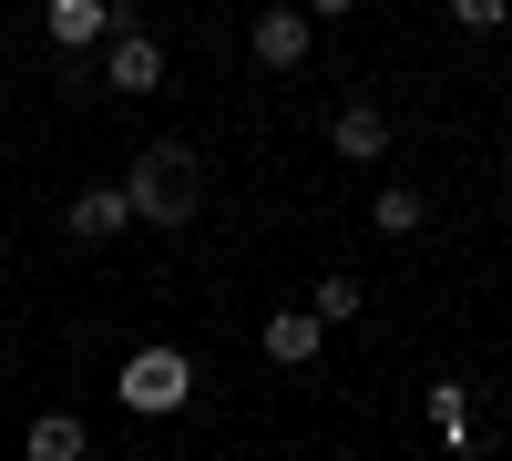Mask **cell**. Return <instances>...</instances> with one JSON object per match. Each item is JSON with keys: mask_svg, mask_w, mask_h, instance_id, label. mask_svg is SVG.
<instances>
[{"mask_svg": "<svg viewBox=\"0 0 512 461\" xmlns=\"http://www.w3.org/2000/svg\"><path fill=\"white\" fill-rule=\"evenodd\" d=\"M41 31H52L62 52H93V41L144 31V21H134V0H52V11H41Z\"/></svg>", "mask_w": 512, "mask_h": 461, "instance_id": "cell-4", "label": "cell"}, {"mask_svg": "<svg viewBox=\"0 0 512 461\" xmlns=\"http://www.w3.org/2000/svg\"><path fill=\"white\" fill-rule=\"evenodd\" d=\"M328 144L349 154V164H379V154H390V113H379V103H338V123H328Z\"/></svg>", "mask_w": 512, "mask_h": 461, "instance_id": "cell-8", "label": "cell"}, {"mask_svg": "<svg viewBox=\"0 0 512 461\" xmlns=\"http://www.w3.org/2000/svg\"><path fill=\"white\" fill-rule=\"evenodd\" d=\"M103 82H113V93H134V103L164 93V41H154V31H113V41H103Z\"/></svg>", "mask_w": 512, "mask_h": 461, "instance_id": "cell-5", "label": "cell"}, {"mask_svg": "<svg viewBox=\"0 0 512 461\" xmlns=\"http://www.w3.org/2000/svg\"><path fill=\"white\" fill-rule=\"evenodd\" d=\"M369 226H379V236H420V226H431V195H420V185H379Z\"/></svg>", "mask_w": 512, "mask_h": 461, "instance_id": "cell-10", "label": "cell"}, {"mask_svg": "<svg viewBox=\"0 0 512 461\" xmlns=\"http://www.w3.org/2000/svg\"><path fill=\"white\" fill-rule=\"evenodd\" d=\"M318 349H328V318H318V308H277V318H267V359H277V369H308Z\"/></svg>", "mask_w": 512, "mask_h": 461, "instance_id": "cell-7", "label": "cell"}, {"mask_svg": "<svg viewBox=\"0 0 512 461\" xmlns=\"http://www.w3.org/2000/svg\"><path fill=\"white\" fill-rule=\"evenodd\" d=\"M451 21H461V31H502L512 0H451Z\"/></svg>", "mask_w": 512, "mask_h": 461, "instance_id": "cell-13", "label": "cell"}, {"mask_svg": "<svg viewBox=\"0 0 512 461\" xmlns=\"http://www.w3.org/2000/svg\"><path fill=\"white\" fill-rule=\"evenodd\" d=\"M113 400L134 410V421H175V410L195 400V359L175 339H154V349H134V359L113 369Z\"/></svg>", "mask_w": 512, "mask_h": 461, "instance_id": "cell-2", "label": "cell"}, {"mask_svg": "<svg viewBox=\"0 0 512 461\" xmlns=\"http://www.w3.org/2000/svg\"><path fill=\"white\" fill-rule=\"evenodd\" d=\"M359 11V0H308V21H349Z\"/></svg>", "mask_w": 512, "mask_h": 461, "instance_id": "cell-14", "label": "cell"}, {"mask_svg": "<svg viewBox=\"0 0 512 461\" xmlns=\"http://www.w3.org/2000/svg\"><path fill=\"white\" fill-rule=\"evenodd\" d=\"M431 431L451 451H472V390H461V380H431Z\"/></svg>", "mask_w": 512, "mask_h": 461, "instance_id": "cell-11", "label": "cell"}, {"mask_svg": "<svg viewBox=\"0 0 512 461\" xmlns=\"http://www.w3.org/2000/svg\"><path fill=\"white\" fill-rule=\"evenodd\" d=\"M62 226H72L82 246H103V236H123V226H144V216H134V195H123V185H82Z\"/></svg>", "mask_w": 512, "mask_h": 461, "instance_id": "cell-6", "label": "cell"}, {"mask_svg": "<svg viewBox=\"0 0 512 461\" xmlns=\"http://www.w3.org/2000/svg\"><path fill=\"white\" fill-rule=\"evenodd\" d=\"M123 195H134V216H144V226H164V236H185V216H195V195H205V175H195V144H185V134H164V144H144V154H134V175H123Z\"/></svg>", "mask_w": 512, "mask_h": 461, "instance_id": "cell-1", "label": "cell"}, {"mask_svg": "<svg viewBox=\"0 0 512 461\" xmlns=\"http://www.w3.org/2000/svg\"><path fill=\"white\" fill-rule=\"evenodd\" d=\"M246 52L267 62V72H308V52H318V21H308V0H267V11L246 21Z\"/></svg>", "mask_w": 512, "mask_h": 461, "instance_id": "cell-3", "label": "cell"}, {"mask_svg": "<svg viewBox=\"0 0 512 461\" xmlns=\"http://www.w3.org/2000/svg\"><path fill=\"white\" fill-rule=\"evenodd\" d=\"M82 451H93V431H82L72 410H41V421L21 431V461H82Z\"/></svg>", "mask_w": 512, "mask_h": 461, "instance_id": "cell-9", "label": "cell"}, {"mask_svg": "<svg viewBox=\"0 0 512 461\" xmlns=\"http://www.w3.org/2000/svg\"><path fill=\"white\" fill-rule=\"evenodd\" d=\"M308 308H318L328 328H349V318H359L369 298H359V277H318V298H308Z\"/></svg>", "mask_w": 512, "mask_h": 461, "instance_id": "cell-12", "label": "cell"}]
</instances>
